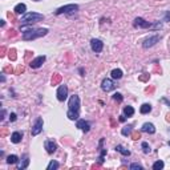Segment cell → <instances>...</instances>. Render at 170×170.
Instances as JSON below:
<instances>
[{"mask_svg": "<svg viewBox=\"0 0 170 170\" xmlns=\"http://www.w3.org/2000/svg\"><path fill=\"white\" fill-rule=\"evenodd\" d=\"M60 168V164L57 162V161H53L52 160L49 164H48V166H47V170H56V169H59Z\"/></svg>", "mask_w": 170, "mask_h": 170, "instance_id": "24", "label": "cell"}, {"mask_svg": "<svg viewBox=\"0 0 170 170\" xmlns=\"http://www.w3.org/2000/svg\"><path fill=\"white\" fill-rule=\"evenodd\" d=\"M91 48L95 53H101L104 49V43L100 39H92L91 40Z\"/></svg>", "mask_w": 170, "mask_h": 170, "instance_id": "10", "label": "cell"}, {"mask_svg": "<svg viewBox=\"0 0 170 170\" xmlns=\"http://www.w3.org/2000/svg\"><path fill=\"white\" fill-rule=\"evenodd\" d=\"M114 149H116V152L121 153V154L125 156V157H129V156H130V150H128V149H126V148H124L122 145H117V146H116Z\"/></svg>", "mask_w": 170, "mask_h": 170, "instance_id": "19", "label": "cell"}, {"mask_svg": "<svg viewBox=\"0 0 170 170\" xmlns=\"http://www.w3.org/2000/svg\"><path fill=\"white\" fill-rule=\"evenodd\" d=\"M0 21H2V23H0V25H2V27L6 25V21H4V20H0Z\"/></svg>", "mask_w": 170, "mask_h": 170, "instance_id": "37", "label": "cell"}, {"mask_svg": "<svg viewBox=\"0 0 170 170\" xmlns=\"http://www.w3.org/2000/svg\"><path fill=\"white\" fill-rule=\"evenodd\" d=\"M169 146H170V141H169Z\"/></svg>", "mask_w": 170, "mask_h": 170, "instance_id": "41", "label": "cell"}, {"mask_svg": "<svg viewBox=\"0 0 170 170\" xmlns=\"http://www.w3.org/2000/svg\"><path fill=\"white\" fill-rule=\"evenodd\" d=\"M141 130L145 133H149V134H154L156 133V126L152 122H145L142 126H141Z\"/></svg>", "mask_w": 170, "mask_h": 170, "instance_id": "15", "label": "cell"}, {"mask_svg": "<svg viewBox=\"0 0 170 170\" xmlns=\"http://www.w3.org/2000/svg\"><path fill=\"white\" fill-rule=\"evenodd\" d=\"M76 128L81 129L84 133H88L89 130H91V122H89V121H85L83 118H79L77 122H76Z\"/></svg>", "mask_w": 170, "mask_h": 170, "instance_id": "13", "label": "cell"}, {"mask_svg": "<svg viewBox=\"0 0 170 170\" xmlns=\"http://www.w3.org/2000/svg\"><path fill=\"white\" fill-rule=\"evenodd\" d=\"M44 148H45L48 154H53V153L57 150V145H56L53 140H47L45 142H44Z\"/></svg>", "mask_w": 170, "mask_h": 170, "instance_id": "12", "label": "cell"}, {"mask_svg": "<svg viewBox=\"0 0 170 170\" xmlns=\"http://www.w3.org/2000/svg\"><path fill=\"white\" fill-rule=\"evenodd\" d=\"M161 40V36L160 35H153V36H149V37H146L142 41V47L145 48V49H149V48L154 47L157 43H160Z\"/></svg>", "mask_w": 170, "mask_h": 170, "instance_id": "7", "label": "cell"}, {"mask_svg": "<svg viewBox=\"0 0 170 170\" xmlns=\"http://www.w3.org/2000/svg\"><path fill=\"white\" fill-rule=\"evenodd\" d=\"M121 133H122V136H130L133 133V126H132V125H126V126L122 128Z\"/></svg>", "mask_w": 170, "mask_h": 170, "instance_id": "23", "label": "cell"}, {"mask_svg": "<svg viewBox=\"0 0 170 170\" xmlns=\"http://www.w3.org/2000/svg\"><path fill=\"white\" fill-rule=\"evenodd\" d=\"M43 126H44V121L41 117H37V118L35 120L33 125H32L31 128V134L32 136H39L40 133L43 132Z\"/></svg>", "mask_w": 170, "mask_h": 170, "instance_id": "6", "label": "cell"}, {"mask_svg": "<svg viewBox=\"0 0 170 170\" xmlns=\"http://www.w3.org/2000/svg\"><path fill=\"white\" fill-rule=\"evenodd\" d=\"M162 21H170V11H166V12H165V16H164Z\"/></svg>", "mask_w": 170, "mask_h": 170, "instance_id": "30", "label": "cell"}, {"mask_svg": "<svg viewBox=\"0 0 170 170\" xmlns=\"http://www.w3.org/2000/svg\"><path fill=\"white\" fill-rule=\"evenodd\" d=\"M152 112V105L150 104H142L140 108V113L141 114H148Z\"/></svg>", "mask_w": 170, "mask_h": 170, "instance_id": "20", "label": "cell"}, {"mask_svg": "<svg viewBox=\"0 0 170 170\" xmlns=\"http://www.w3.org/2000/svg\"><path fill=\"white\" fill-rule=\"evenodd\" d=\"M113 100L117 101V102H122L124 97H122V95H121V93H114V95H113Z\"/></svg>", "mask_w": 170, "mask_h": 170, "instance_id": "28", "label": "cell"}, {"mask_svg": "<svg viewBox=\"0 0 170 170\" xmlns=\"http://www.w3.org/2000/svg\"><path fill=\"white\" fill-rule=\"evenodd\" d=\"M33 2H41V0H33Z\"/></svg>", "mask_w": 170, "mask_h": 170, "instance_id": "40", "label": "cell"}, {"mask_svg": "<svg viewBox=\"0 0 170 170\" xmlns=\"http://www.w3.org/2000/svg\"><path fill=\"white\" fill-rule=\"evenodd\" d=\"M80 73H81V76H84V69H83V68H80Z\"/></svg>", "mask_w": 170, "mask_h": 170, "instance_id": "38", "label": "cell"}, {"mask_svg": "<svg viewBox=\"0 0 170 170\" xmlns=\"http://www.w3.org/2000/svg\"><path fill=\"white\" fill-rule=\"evenodd\" d=\"M45 60H47V57H45L44 55H43V56H37V57L33 59V60H32V61L29 63V67L32 68V69H37V68H40L44 63H45Z\"/></svg>", "mask_w": 170, "mask_h": 170, "instance_id": "11", "label": "cell"}, {"mask_svg": "<svg viewBox=\"0 0 170 170\" xmlns=\"http://www.w3.org/2000/svg\"><path fill=\"white\" fill-rule=\"evenodd\" d=\"M105 154H106V149H104V148H100V157L97 160H99V164H104V157Z\"/></svg>", "mask_w": 170, "mask_h": 170, "instance_id": "26", "label": "cell"}, {"mask_svg": "<svg viewBox=\"0 0 170 170\" xmlns=\"http://www.w3.org/2000/svg\"><path fill=\"white\" fill-rule=\"evenodd\" d=\"M43 20H44L43 14H39V12H27V14L21 15V17H20V25L21 27L32 25V24L43 21Z\"/></svg>", "mask_w": 170, "mask_h": 170, "instance_id": "2", "label": "cell"}, {"mask_svg": "<svg viewBox=\"0 0 170 170\" xmlns=\"http://www.w3.org/2000/svg\"><path fill=\"white\" fill-rule=\"evenodd\" d=\"M130 168L132 170H142L144 168H142V165H140V164H137V162H134V164H130Z\"/></svg>", "mask_w": 170, "mask_h": 170, "instance_id": "29", "label": "cell"}, {"mask_svg": "<svg viewBox=\"0 0 170 170\" xmlns=\"http://www.w3.org/2000/svg\"><path fill=\"white\" fill-rule=\"evenodd\" d=\"M110 76H112L113 80H120V79H122V71L121 69H113L110 72Z\"/></svg>", "mask_w": 170, "mask_h": 170, "instance_id": "21", "label": "cell"}, {"mask_svg": "<svg viewBox=\"0 0 170 170\" xmlns=\"http://www.w3.org/2000/svg\"><path fill=\"white\" fill-rule=\"evenodd\" d=\"M168 121H170V114H168Z\"/></svg>", "mask_w": 170, "mask_h": 170, "instance_id": "39", "label": "cell"}, {"mask_svg": "<svg viewBox=\"0 0 170 170\" xmlns=\"http://www.w3.org/2000/svg\"><path fill=\"white\" fill-rule=\"evenodd\" d=\"M4 118H6V109L2 110V117H0V120H4Z\"/></svg>", "mask_w": 170, "mask_h": 170, "instance_id": "32", "label": "cell"}, {"mask_svg": "<svg viewBox=\"0 0 170 170\" xmlns=\"http://www.w3.org/2000/svg\"><path fill=\"white\" fill-rule=\"evenodd\" d=\"M16 120H17V116H16V113H11V114H10V121H11V122H15Z\"/></svg>", "mask_w": 170, "mask_h": 170, "instance_id": "31", "label": "cell"}, {"mask_svg": "<svg viewBox=\"0 0 170 170\" xmlns=\"http://www.w3.org/2000/svg\"><path fill=\"white\" fill-rule=\"evenodd\" d=\"M0 80H2V83L6 81V76H4V73H2V76H0Z\"/></svg>", "mask_w": 170, "mask_h": 170, "instance_id": "34", "label": "cell"}, {"mask_svg": "<svg viewBox=\"0 0 170 170\" xmlns=\"http://www.w3.org/2000/svg\"><path fill=\"white\" fill-rule=\"evenodd\" d=\"M47 28H29V29L24 31L23 32V40H25V41H29V40H35V39H39V37H43V36H45L48 33Z\"/></svg>", "mask_w": 170, "mask_h": 170, "instance_id": "4", "label": "cell"}, {"mask_svg": "<svg viewBox=\"0 0 170 170\" xmlns=\"http://www.w3.org/2000/svg\"><path fill=\"white\" fill-rule=\"evenodd\" d=\"M56 96H57V100L61 101V102L68 99V87H67L65 84H61V85H60V87L57 88Z\"/></svg>", "mask_w": 170, "mask_h": 170, "instance_id": "9", "label": "cell"}, {"mask_svg": "<svg viewBox=\"0 0 170 170\" xmlns=\"http://www.w3.org/2000/svg\"><path fill=\"white\" fill-rule=\"evenodd\" d=\"M125 120H126V117H125V116H121V117H120V121H121V122H124Z\"/></svg>", "mask_w": 170, "mask_h": 170, "instance_id": "35", "label": "cell"}, {"mask_svg": "<svg viewBox=\"0 0 170 170\" xmlns=\"http://www.w3.org/2000/svg\"><path fill=\"white\" fill-rule=\"evenodd\" d=\"M67 117L69 120H79L80 117V97L77 95H73L69 97L68 101V112Z\"/></svg>", "mask_w": 170, "mask_h": 170, "instance_id": "1", "label": "cell"}, {"mask_svg": "<svg viewBox=\"0 0 170 170\" xmlns=\"http://www.w3.org/2000/svg\"><path fill=\"white\" fill-rule=\"evenodd\" d=\"M164 166H165V164H164V161H161V160L156 161V162L153 164V169L154 170H162Z\"/></svg>", "mask_w": 170, "mask_h": 170, "instance_id": "25", "label": "cell"}, {"mask_svg": "<svg viewBox=\"0 0 170 170\" xmlns=\"http://www.w3.org/2000/svg\"><path fill=\"white\" fill-rule=\"evenodd\" d=\"M79 11V6L77 4H67V6H63L57 8V10L55 11V15H72L75 14V12Z\"/></svg>", "mask_w": 170, "mask_h": 170, "instance_id": "5", "label": "cell"}, {"mask_svg": "<svg viewBox=\"0 0 170 170\" xmlns=\"http://www.w3.org/2000/svg\"><path fill=\"white\" fill-rule=\"evenodd\" d=\"M124 116L125 117H133L134 116V108L130 106V105H126V106H124Z\"/></svg>", "mask_w": 170, "mask_h": 170, "instance_id": "18", "label": "cell"}, {"mask_svg": "<svg viewBox=\"0 0 170 170\" xmlns=\"http://www.w3.org/2000/svg\"><path fill=\"white\" fill-rule=\"evenodd\" d=\"M28 165H29V156H28V154H23V157L19 160V162H17V170L27 169Z\"/></svg>", "mask_w": 170, "mask_h": 170, "instance_id": "14", "label": "cell"}, {"mask_svg": "<svg viewBox=\"0 0 170 170\" xmlns=\"http://www.w3.org/2000/svg\"><path fill=\"white\" fill-rule=\"evenodd\" d=\"M141 146H142V150H144V153L145 154H149V153H150V146H149V144L148 142H142L141 144Z\"/></svg>", "mask_w": 170, "mask_h": 170, "instance_id": "27", "label": "cell"}, {"mask_svg": "<svg viewBox=\"0 0 170 170\" xmlns=\"http://www.w3.org/2000/svg\"><path fill=\"white\" fill-rule=\"evenodd\" d=\"M140 138V134H133V140H138Z\"/></svg>", "mask_w": 170, "mask_h": 170, "instance_id": "36", "label": "cell"}, {"mask_svg": "<svg viewBox=\"0 0 170 170\" xmlns=\"http://www.w3.org/2000/svg\"><path fill=\"white\" fill-rule=\"evenodd\" d=\"M162 101H164L165 104H168V106H170V101H169L168 99H165V97H164V99H162Z\"/></svg>", "mask_w": 170, "mask_h": 170, "instance_id": "33", "label": "cell"}, {"mask_svg": "<svg viewBox=\"0 0 170 170\" xmlns=\"http://www.w3.org/2000/svg\"><path fill=\"white\" fill-rule=\"evenodd\" d=\"M19 157L16 156V154H11V156H8L7 157V164L8 165H14V164H17L19 162Z\"/></svg>", "mask_w": 170, "mask_h": 170, "instance_id": "22", "label": "cell"}, {"mask_svg": "<svg viewBox=\"0 0 170 170\" xmlns=\"http://www.w3.org/2000/svg\"><path fill=\"white\" fill-rule=\"evenodd\" d=\"M21 140H23V132H14L11 134V142L19 144L21 142Z\"/></svg>", "mask_w": 170, "mask_h": 170, "instance_id": "17", "label": "cell"}, {"mask_svg": "<svg viewBox=\"0 0 170 170\" xmlns=\"http://www.w3.org/2000/svg\"><path fill=\"white\" fill-rule=\"evenodd\" d=\"M117 88V84L113 81L112 79H104L102 83H101V89H102L104 92H112L114 91Z\"/></svg>", "mask_w": 170, "mask_h": 170, "instance_id": "8", "label": "cell"}, {"mask_svg": "<svg viewBox=\"0 0 170 170\" xmlns=\"http://www.w3.org/2000/svg\"><path fill=\"white\" fill-rule=\"evenodd\" d=\"M14 12H15V14H17V15H24V14H27V6H25L24 3L16 4L15 8H14Z\"/></svg>", "mask_w": 170, "mask_h": 170, "instance_id": "16", "label": "cell"}, {"mask_svg": "<svg viewBox=\"0 0 170 170\" xmlns=\"http://www.w3.org/2000/svg\"><path fill=\"white\" fill-rule=\"evenodd\" d=\"M133 27L134 28H140V29H161L162 28V24L160 21H154V23H150V21H146L144 20L142 17H136L134 21H133Z\"/></svg>", "mask_w": 170, "mask_h": 170, "instance_id": "3", "label": "cell"}]
</instances>
